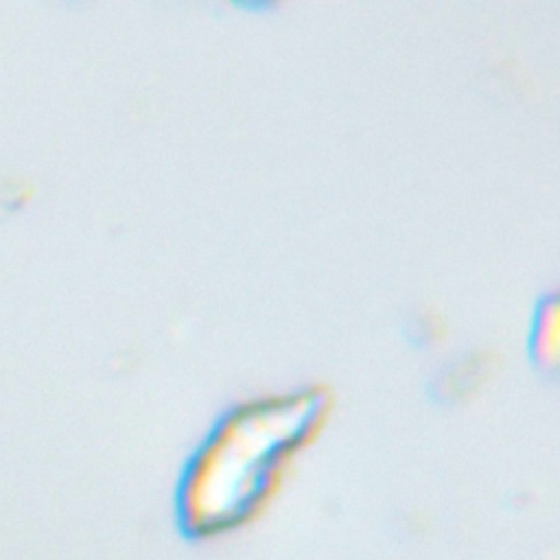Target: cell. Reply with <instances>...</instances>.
<instances>
[{"mask_svg": "<svg viewBox=\"0 0 560 560\" xmlns=\"http://www.w3.org/2000/svg\"><path fill=\"white\" fill-rule=\"evenodd\" d=\"M317 402L304 396L258 402L221 422L190 462L182 486V527L192 536L236 525L258 505L278 462L308 431Z\"/></svg>", "mask_w": 560, "mask_h": 560, "instance_id": "obj_1", "label": "cell"}]
</instances>
